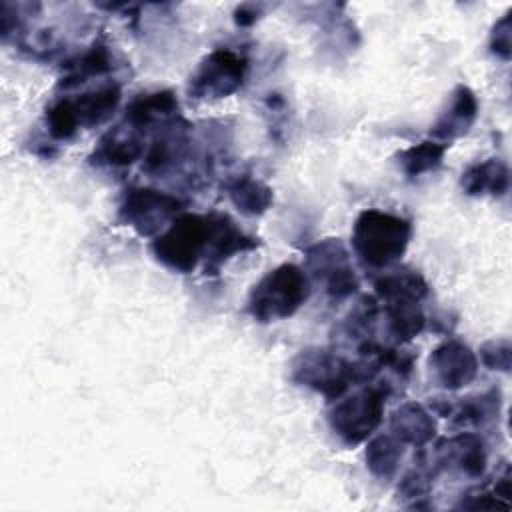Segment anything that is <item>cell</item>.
<instances>
[{
  "instance_id": "6da1fadb",
  "label": "cell",
  "mask_w": 512,
  "mask_h": 512,
  "mask_svg": "<svg viewBox=\"0 0 512 512\" xmlns=\"http://www.w3.org/2000/svg\"><path fill=\"white\" fill-rule=\"evenodd\" d=\"M412 226L408 220L378 210H362L352 226V250L366 268H388L398 262L410 242Z\"/></svg>"
},
{
  "instance_id": "7a4b0ae2",
  "label": "cell",
  "mask_w": 512,
  "mask_h": 512,
  "mask_svg": "<svg viewBox=\"0 0 512 512\" xmlns=\"http://www.w3.org/2000/svg\"><path fill=\"white\" fill-rule=\"evenodd\" d=\"M308 296L306 272L296 264H280L252 286L246 310L258 322H276L296 314Z\"/></svg>"
},
{
  "instance_id": "3957f363",
  "label": "cell",
  "mask_w": 512,
  "mask_h": 512,
  "mask_svg": "<svg viewBox=\"0 0 512 512\" xmlns=\"http://www.w3.org/2000/svg\"><path fill=\"white\" fill-rule=\"evenodd\" d=\"M208 216L178 214L150 244L152 254L166 268L188 274L208 250Z\"/></svg>"
},
{
  "instance_id": "277c9868",
  "label": "cell",
  "mask_w": 512,
  "mask_h": 512,
  "mask_svg": "<svg viewBox=\"0 0 512 512\" xmlns=\"http://www.w3.org/2000/svg\"><path fill=\"white\" fill-rule=\"evenodd\" d=\"M370 376L360 364H352L330 350H302L292 364V378L328 400L340 398L356 380Z\"/></svg>"
},
{
  "instance_id": "5b68a950",
  "label": "cell",
  "mask_w": 512,
  "mask_h": 512,
  "mask_svg": "<svg viewBox=\"0 0 512 512\" xmlns=\"http://www.w3.org/2000/svg\"><path fill=\"white\" fill-rule=\"evenodd\" d=\"M384 400L386 392L382 386H368L338 400L328 412L330 428L348 446L364 442L384 418Z\"/></svg>"
},
{
  "instance_id": "8992f818",
  "label": "cell",
  "mask_w": 512,
  "mask_h": 512,
  "mask_svg": "<svg viewBox=\"0 0 512 512\" xmlns=\"http://www.w3.org/2000/svg\"><path fill=\"white\" fill-rule=\"evenodd\" d=\"M176 196L154 188H130L118 206V220L132 226L140 236H158L180 212Z\"/></svg>"
},
{
  "instance_id": "52a82bcc",
  "label": "cell",
  "mask_w": 512,
  "mask_h": 512,
  "mask_svg": "<svg viewBox=\"0 0 512 512\" xmlns=\"http://www.w3.org/2000/svg\"><path fill=\"white\" fill-rule=\"evenodd\" d=\"M246 72L248 60L242 54L230 48H216L196 68L188 92L200 100L226 98L244 84Z\"/></svg>"
},
{
  "instance_id": "ba28073f",
  "label": "cell",
  "mask_w": 512,
  "mask_h": 512,
  "mask_svg": "<svg viewBox=\"0 0 512 512\" xmlns=\"http://www.w3.org/2000/svg\"><path fill=\"white\" fill-rule=\"evenodd\" d=\"M308 268L332 298H346L358 290V278L348 252L338 240H324L308 248Z\"/></svg>"
},
{
  "instance_id": "9c48e42d",
  "label": "cell",
  "mask_w": 512,
  "mask_h": 512,
  "mask_svg": "<svg viewBox=\"0 0 512 512\" xmlns=\"http://www.w3.org/2000/svg\"><path fill=\"white\" fill-rule=\"evenodd\" d=\"M430 372L438 386L458 390L476 378L478 358L464 342L448 340L430 354Z\"/></svg>"
},
{
  "instance_id": "30bf717a",
  "label": "cell",
  "mask_w": 512,
  "mask_h": 512,
  "mask_svg": "<svg viewBox=\"0 0 512 512\" xmlns=\"http://www.w3.org/2000/svg\"><path fill=\"white\" fill-rule=\"evenodd\" d=\"M208 216V250L204 258L206 274H216L220 266L238 252H246L258 246L256 238L246 236L228 214L210 212Z\"/></svg>"
},
{
  "instance_id": "8fae6325",
  "label": "cell",
  "mask_w": 512,
  "mask_h": 512,
  "mask_svg": "<svg viewBox=\"0 0 512 512\" xmlns=\"http://www.w3.org/2000/svg\"><path fill=\"white\" fill-rule=\"evenodd\" d=\"M476 116H478V100L474 92L468 86L458 84L450 94L448 106L440 112L438 120L432 124L430 136L450 146L452 140L464 136L472 128V124L476 122Z\"/></svg>"
},
{
  "instance_id": "7c38bea8",
  "label": "cell",
  "mask_w": 512,
  "mask_h": 512,
  "mask_svg": "<svg viewBox=\"0 0 512 512\" xmlns=\"http://www.w3.org/2000/svg\"><path fill=\"white\" fill-rule=\"evenodd\" d=\"M460 186L468 196L490 194L502 198L510 186V172L502 158H488L476 164H470L460 178Z\"/></svg>"
},
{
  "instance_id": "4fadbf2b",
  "label": "cell",
  "mask_w": 512,
  "mask_h": 512,
  "mask_svg": "<svg viewBox=\"0 0 512 512\" xmlns=\"http://www.w3.org/2000/svg\"><path fill=\"white\" fill-rule=\"evenodd\" d=\"M438 454L444 464L456 466L468 476L476 478L486 470L484 442L474 434H458L450 440H444L438 448Z\"/></svg>"
},
{
  "instance_id": "5bb4252c",
  "label": "cell",
  "mask_w": 512,
  "mask_h": 512,
  "mask_svg": "<svg viewBox=\"0 0 512 512\" xmlns=\"http://www.w3.org/2000/svg\"><path fill=\"white\" fill-rule=\"evenodd\" d=\"M120 96H122L120 86L116 82H110V84L90 90L78 98H70L80 128L82 126L84 128L98 126L104 120H108L114 114V110L118 108Z\"/></svg>"
},
{
  "instance_id": "9a60e30c",
  "label": "cell",
  "mask_w": 512,
  "mask_h": 512,
  "mask_svg": "<svg viewBox=\"0 0 512 512\" xmlns=\"http://www.w3.org/2000/svg\"><path fill=\"white\" fill-rule=\"evenodd\" d=\"M390 428H392V434L402 444H412V446H424L428 440H432L436 432V424L430 412L422 404L400 406L390 418Z\"/></svg>"
},
{
  "instance_id": "2e32d148",
  "label": "cell",
  "mask_w": 512,
  "mask_h": 512,
  "mask_svg": "<svg viewBox=\"0 0 512 512\" xmlns=\"http://www.w3.org/2000/svg\"><path fill=\"white\" fill-rule=\"evenodd\" d=\"M176 110L178 102L168 90L140 94L126 106V122L134 128H146L158 120L172 116Z\"/></svg>"
},
{
  "instance_id": "e0dca14e",
  "label": "cell",
  "mask_w": 512,
  "mask_h": 512,
  "mask_svg": "<svg viewBox=\"0 0 512 512\" xmlns=\"http://www.w3.org/2000/svg\"><path fill=\"white\" fill-rule=\"evenodd\" d=\"M226 194L232 204L246 216H258L272 204V190L252 176H236L226 184Z\"/></svg>"
},
{
  "instance_id": "ac0fdd59",
  "label": "cell",
  "mask_w": 512,
  "mask_h": 512,
  "mask_svg": "<svg viewBox=\"0 0 512 512\" xmlns=\"http://www.w3.org/2000/svg\"><path fill=\"white\" fill-rule=\"evenodd\" d=\"M142 154L144 146L138 136L114 130L100 140V146L92 154V162L100 166H128Z\"/></svg>"
},
{
  "instance_id": "d6986e66",
  "label": "cell",
  "mask_w": 512,
  "mask_h": 512,
  "mask_svg": "<svg viewBox=\"0 0 512 512\" xmlns=\"http://www.w3.org/2000/svg\"><path fill=\"white\" fill-rule=\"evenodd\" d=\"M374 288L384 302H394V300L420 302L428 294L426 280L414 270H394L382 276L380 280H376Z\"/></svg>"
},
{
  "instance_id": "ffe728a7",
  "label": "cell",
  "mask_w": 512,
  "mask_h": 512,
  "mask_svg": "<svg viewBox=\"0 0 512 512\" xmlns=\"http://www.w3.org/2000/svg\"><path fill=\"white\" fill-rule=\"evenodd\" d=\"M386 316L390 334L400 342L416 338L426 326V316L422 314L418 302L412 300L386 302Z\"/></svg>"
},
{
  "instance_id": "44dd1931",
  "label": "cell",
  "mask_w": 512,
  "mask_h": 512,
  "mask_svg": "<svg viewBox=\"0 0 512 512\" xmlns=\"http://www.w3.org/2000/svg\"><path fill=\"white\" fill-rule=\"evenodd\" d=\"M448 150V144L438 140H422L398 154V164L402 172L410 178L436 170L442 164V158Z\"/></svg>"
},
{
  "instance_id": "7402d4cb",
  "label": "cell",
  "mask_w": 512,
  "mask_h": 512,
  "mask_svg": "<svg viewBox=\"0 0 512 512\" xmlns=\"http://www.w3.org/2000/svg\"><path fill=\"white\" fill-rule=\"evenodd\" d=\"M402 458V442L394 434L374 438L366 448V466L378 478H390Z\"/></svg>"
},
{
  "instance_id": "603a6c76",
  "label": "cell",
  "mask_w": 512,
  "mask_h": 512,
  "mask_svg": "<svg viewBox=\"0 0 512 512\" xmlns=\"http://www.w3.org/2000/svg\"><path fill=\"white\" fill-rule=\"evenodd\" d=\"M46 126L52 138L56 140H68L72 138L80 124L72 106L70 98H58L56 102H52L46 110Z\"/></svg>"
},
{
  "instance_id": "cb8c5ba5",
  "label": "cell",
  "mask_w": 512,
  "mask_h": 512,
  "mask_svg": "<svg viewBox=\"0 0 512 512\" xmlns=\"http://www.w3.org/2000/svg\"><path fill=\"white\" fill-rule=\"evenodd\" d=\"M110 54L108 48L102 44H94L90 46V50H86L74 64H70V74L64 78V86L68 84H76L82 82L80 78H88L94 74H102L106 70H110Z\"/></svg>"
},
{
  "instance_id": "d4e9b609",
  "label": "cell",
  "mask_w": 512,
  "mask_h": 512,
  "mask_svg": "<svg viewBox=\"0 0 512 512\" xmlns=\"http://www.w3.org/2000/svg\"><path fill=\"white\" fill-rule=\"evenodd\" d=\"M494 406H498V396L484 394L478 398L464 400L456 410L458 424H482L486 418L494 414Z\"/></svg>"
},
{
  "instance_id": "484cf974",
  "label": "cell",
  "mask_w": 512,
  "mask_h": 512,
  "mask_svg": "<svg viewBox=\"0 0 512 512\" xmlns=\"http://www.w3.org/2000/svg\"><path fill=\"white\" fill-rule=\"evenodd\" d=\"M510 356H512V346H510V340H506V338L490 340L480 348V358L490 370L508 372Z\"/></svg>"
},
{
  "instance_id": "4316f807",
  "label": "cell",
  "mask_w": 512,
  "mask_h": 512,
  "mask_svg": "<svg viewBox=\"0 0 512 512\" xmlns=\"http://www.w3.org/2000/svg\"><path fill=\"white\" fill-rule=\"evenodd\" d=\"M490 50L502 60L510 58V12H506L494 24V30L490 34Z\"/></svg>"
}]
</instances>
